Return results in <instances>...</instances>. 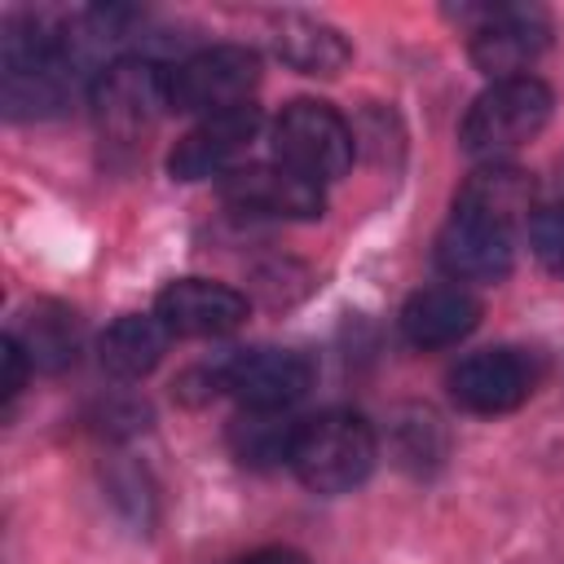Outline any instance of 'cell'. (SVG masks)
I'll return each instance as SVG.
<instances>
[{"label": "cell", "mask_w": 564, "mask_h": 564, "mask_svg": "<svg viewBox=\"0 0 564 564\" xmlns=\"http://www.w3.org/2000/svg\"><path fill=\"white\" fill-rule=\"evenodd\" d=\"M379 458L375 427L352 410H322L295 427L291 471L313 494H348L357 489Z\"/></svg>", "instance_id": "cell-1"}, {"label": "cell", "mask_w": 564, "mask_h": 564, "mask_svg": "<svg viewBox=\"0 0 564 564\" xmlns=\"http://www.w3.org/2000/svg\"><path fill=\"white\" fill-rule=\"evenodd\" d=\"M551 106H555V97L538 75L494 79L463 115L458 141L480 163H507V154H516L546 128Z\"/></svg>", "instance_id": "cell-2"}, {"label": "cell", "mask_w": 564, "mask_h": 564, "mask_svg": "<svg viewBox=\"0 0 564 564\" xmlns=\"http://www.w3.org/2000/svg\"><path fill=\"white\" fill-rule=\"evenodd\" d=\"M260 84V57L242 44H212L167 70V106L185 115H225L251 106Z\"/></svg>", "instance_id": "cell-3"}, {"label": "cell", "mask_w": 564, "mask_h": 564, "mask_svg": "<svg viewBox=\"0 0 564 564\" xmlns=\"http://www.w3.org/2000/svg\"><path fill=\"white\" fill-rule=\"evenodd\" d=\"M352 128L326 101H291L273 123V154L282 167L322 185L352 167Z\"/></svg>", "instance_id": "cell-4"}, {"label": "cell", "mask_w": 564, "mask_h": 564, "mask_svg": "<svg viewBox=\"0 0 564 564\" xmlns=\"http://www.w3.org/2000/svg\"><path fill=\"white\" fill-rule=\"evenodd\" d=\"M97 128L115 141L145 137L167 106V70L150 57H115L88 88Z\"/></svg>", "instance_id": "cell-5"}, {"label": "cell", "mask_w": 564, "mask_h": 564, "mask_svg": "<svg viewBox=\"0 0 564 564\" xmlns=\"http://www.w3.org/2000/svg\"><path fill=\"white\" fill-rule=\"evenodd\" d=\"M542 379V366L524 348H485L449 370V397L467 414H511Z\"/></svg>", "instance_id": "cell-6"}, {"label": "cell", "mask_w": 564, "mask_h": 564, "mask_svg": "<svg viewBox=\"0 0 564 564\" xmlns=\"http://www.w3.org/2000/svg\"><path fill=\"white\" fill-rule=\"evenodd\" d=\"M551 44V22L542 9L524 4H502V9H480L471 26V62L489 79H516L529 75V66L546 53Z\"/></svg>", "instance_id": "cell-7"}, {"label": "cell", "mask_w": 564, "mask_h": 564, "mask_svg": "<svg viewBox=\"0 0 564 564\" xmlns=\"http://www.w3.org/2000/svg\"><path fill=\"white\" fill-rule=\"evenodd\" d=\"M216 383L242 410H286L313 388V361L291 348H247L216 366Z\"/></svg>", "instance_id": "cell-8"}, {"label": "cell", "mask_w": 564, "mask_h": 564, "mask_svg": "<svg viewBox=\"0 0 564 564\" xmlns=\"http://www.w3.org/2000/svg\"><path fill=\"white\" fill-rule=\"evenodd\" d=\"M220 194L242 216H269V220H313L322 216L326 198L322 185L304 181L300 172L282 163H247L220 176Z\"/></svg>", "instance_id": "cell-9"}, {"label": "cell", "mask_w": 564, "mask_h": 564, "mask_svg": "<svg viewBox=\"0 0 564 564\" xmlns=\"http://www.w3.org/2000/svg\"><path fill=\"white\" fill-rule=\"evenodd\" d=\"M260 132V106H238L225 115H207L194 123L167 154V172L176 181H203V176H229L238 159L251 150Z\"/></svg>", "instance_id": "cell-10"}, {"label": "cell", "mask_w": 564, "mask_h": 564, "mask_svg": "<svg viewBox=\"0 0 564 564\" xmlns=\"http://www.w3.org/2000/svg\"><path fill=\"white\" fill-rule=\"evenodd\" d=\"M154 313L172 335L216 339V335H229V330H238L247 322V300L225 282L181 278V282H167L159 291Z\"/></svg>", "instance_id": "cell-11"}, {"label": "cell", "mask_w": 564, "mask_h": 564, "mask_svg": "<svg viewBox=\"0 0 564 564\" xmlns=\"http://www.w3.org/2000/svg\"><path fill=\"white\" fill-rule=\"evenodd\" d=\"M436 264L454 282H502L516 264V234L454 212L436 238Z\"/></svg>", "instance_id": "cell-12"}, {"label": "cell", "mask_w": 564, "mask_h": 564, "mask_svg": "<svg viewBox=\"0 0 564 564\" xmlns=\"http://www.w3.org/2000/svg\"><path fill=\"white\" fill-rule=\"evenodd\" d=\"M454 212L458 216H476V220H489L498 229H511L516 225H529L533 212H538V189H533V176L516 163H480L454 194Z\"/></svg>", "instance_id": "cell-13"}, {"label": "cell", "mask_w": 564, "mask_h": 564, "mask_svg": "<svg viewBox=\"0 0 564 564\" xmlns=\"http://www.w3.org/2000/svg\"><path fill=\"white\" fill-rule=\"evenodd\" d=\"M476 322H480V300L458 282L423 286L401 308V335L414 348H449V344L467 339L476 330Z\"/></svg>", "instance_id": "cell-14"}, {"label": "cell", "mask_w": 564, "mask_h": 564, "mask_svg": "<svg viewBox=\"0 0 564 564\" xmlns=\"http://www.w3.org/2000/svg\"><path fill=\"white\" fill-rule=\"evenodd\" d=\"M269 44H273V57L300 75H339L352 57L348 40L330 22L308 13H282L269 31Z\"/></svg>", "instance_id": "cell-15"}, {"label": "cell", "mask_w": 564, "mask_h": 564, "mask_svg": "<svg viewBox=\"0 0 564 564\" xmlns=\"http://www.w3.org/2000/svg\"><path fill=\"white\" fill-rule=\"evenodd\" d=\"M167 339H172V330L159 322V313H128V317L110 322L97 339L101 370L115 379H145L163 361Z\"/></svg>", "instance_id": "cell-16"}, {"label": "cell", "mask_w": 564, "mask_h": 564, "mask_svg": "<svg viewBox=\"0 0 564 564\" xmlns=\"http://www.w3.org/2000/svg\"><path fill=\"white\" fill-rule=\"evenodd\" d=\"M13 339L22 344V352L35 370L57 375L79 357V317H75V308H66L57 300H35V308L22 317Z\"/></svg>", "instance_id": "cell-17"}, {"label": "cell", "mask_w": 564, "mask_h": 564, "mask_svg": "<svg viewBox=\"0 0 564 564\" xmlns=\"http://www.w3.org/2000/svg\"><path fill=\"white\" fill-rule=\"evenodd\" d=\"M300 423H286L282 410H247L229 423V445L242 463L251 467H273L291 458V441H295Z\"/></svg>", "instance_id": "cell-18"}, {"label": "cell", "mask_w": 564, "mask_h": 564, "mask_svg": "<svg viewBox=\"0 0 564 564\" xmlns=\"http://www.w3.org/2000/svg\"><path fill=\"white\" fill-rule=\"evenodd\" d=\"M529 242H533V256L551 273H564V203H546V207L533 212Z\"/></svg>", "instance_id": "cell-19"}, {"label": "cell", "mask_w": 564, "mask_h": 564, "mask_svg": "<svg viewBox=\"0 0 564 564\" xmlns=\"http://www.w3.org/2000/svg\"><path fill=\"white\" fill-rule=\"evenodd\" d=\"M0 361H4V383H0V388H4V401H13V397L22 392V383H26V366H31V361H26V352H22V344H18L13 335L4 339Z\"/></svg>", "instance_id": "cell-20"}, {"label": "cell", "mask_w": 564, "mask_h": 564, "mask_svg": "<svg viewBox=\"0 0 564 564\" xmlns=\"http://www.w3.org/2000/svg\"><path fill=\"white\" fill-rule=\"evenodd\" d=\"M238 564H308V560L300 551H291V546H269V551H256V555H247Z\"/></svg>", "instance_id": "cell-21"}]
</instances>
